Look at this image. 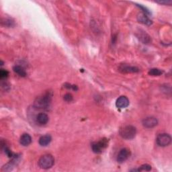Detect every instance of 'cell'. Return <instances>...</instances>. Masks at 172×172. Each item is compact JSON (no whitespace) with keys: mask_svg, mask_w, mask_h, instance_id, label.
<instances>
[{"mask_svg":"<svg viewBox=\"0 0 172 172\" xmlns=\"http://www.w3.org/2000/svg\"><path fill=\"white\" fill-rule=\"evenodd\" d=\"M136 5H137V7H139V8H140V9H141L142 10H143V14H146V15H150V14H151V13H150V12H149V10L146 8V7H144V6H143L142 5H139V4H137V3H136Z\"/></svg>","mask_w":172,"mask_h":172,"instance_id":"e0dca14e","label":"cell"},{"mask_svg":"<svg viewBox=\"0 0 172 172\" xmlns=\"http://www.w3.org/2000/svg\"><path fill=\"white\" fill-rule=\"evenodd\" d=\"M52 95L50 92H47L41 97L36 99L34 106L38 109H46L49 107L51 102Z\"/></svg>","mask_w":172,"mask_h":172,"instance_id":"6da1fadb","label":"cell"},{"mask_svg":"<svg viewBox=\"0 0 172 172\" xmlns=\"http://www.w3.org/2000/svg\"><path fill=\"white\" fill-rule=\"evenodd\" d=\"M163 73V71L159 69H156V68H154V69H150L149 71V74L151 76H159L161 74Z\"/></svg>","mask_w":172,"mask_h":172,"instance_id":"9a60e30c","label":"cell"},{"mask_svg":"<svg viewBox=\"0 0 172 172\" xmlns=\"http://www.w3.org/2000/svg\"><path fill=\"white\" fill-rule=\"evenodd\" d=\"M8 75H9V73L7 70L2 69L1 71H0V77H1V79L7 78L8 77Z\"/></svg>","mask_w":172,"mask_h":172,"instance_id":"ac0fdd59","label":"cell"},{"mask_svg":"<svg viewBox=\"0 0 172 172\" xmlns=\"http://www.w3.org/2000/svg\"><path fill=\"white\" fill-rule=\"evenodd\" d=\"M157 145L160 147H166L169 145L171 141V138L170 135L166 133H162L160 134L157 137Z\"/></svg>","mask_w":172,"mask_h":172,"instance_id":"5b68a950","label":"cell"},{"mask_svg":"<svg viewBox=\"0 0 172 172\" xmlns=\"http://www.w3.org/2000/svg\"><path fill=\"white\" fill-rule=\"evenodd\" d=\"M55 163V159L51 155L47 154L42 156L38 161V166L42 169L48 170L51 168Z\"/></svg>","mask_w":172,"mask_h":172,"instance_id":"7a4b0ae2","label":"cell"},{"mask_svg":"<svg viewBox=\"0 0 172 172\" xmlns=\"http://www.w3.org/2000/svg\"><path fill=\"white\" fill-rule=\"evenodd\" d=\"M158 121L154 117H147L143 120V124L145 128H151L157 125Z\"/></svg>","mask_w":172,"mask_h":172,"instance_id":"52a82bcc","label":"cell"},{"mask_svg":"<svg viewBox=\"0 0 172 172\" xmlns=\"http://www.w3.org/2000/svg\"><path fill=\"white\" fill-rule=\"evenodd\" d=\"M129 105V100L126 96H120L118 98L116 102V106L118 108L123 109L126 108Z\"/></svg>","mask_w":172,"mask_h":172,"instance_id":"ba28073f","label":"cell"},{"mask_svg":"<svg viewBox=\"0 0 172 172\" xmlns=\"http://www.w3.org/2000/svg\"><path fill=\"white\" fill-rule=\"evenodd\" d=\"M130 150L127 148L122 149L117 156V161L119 163H123L126 161L130 156Z\"/></svg>","mask_w":172,"mask_h":172,"instance_id":"8992f818","label":"cell"},{"mask_svg":"<svg viewBox=\"0 0 172 172\" xmlns=\"http://www.w3.org/2000/svg\"><path fill=\"white\" fill-rule=\"evenodd\" d=\"M51 137L49 135L42 136V137L39 139V144L42 147H46L50 144V143L51 142Z\"/></svg>","mask_w":172,"mask_h":172,"instance_id":"7c38bea8","label":"cell"},{"mask_svg":"<svg viewBox=\"0 0 172 172\" xmlns=\"http://www.w3.org/2000/svg\"><path fill=\"white\" fill-rule=\"evenodd\" d=\"M36 120H37V123L39 125H45L46 124H47V123L49 122V118L46 114L40 113L37 116Z\"/></svg>","mask_w":172,"mask_h":172,"instance_id":"9c48e42d","label":"cell"},{"mask_svg":"<svg viewBox=\"0 0 172 172\" xmlns=\"http://www.w3.org/2000/svg\"><path fill=\"white\" fill-rule=\"evenodd\" d=\"M151 170V166H149L148 164H145V165H143L141 167H140L139 169L137 170H134L133 171H149Z\"/></svg>","mask_w":172,"mask_h":172,"instance_id":"2e32d148","label":"cell"},{"mask_svg":"<svg viewBox=\"0 0 172 172\" xmlns=\"http://www.w3.org/2000/svg\"><path fill=\"white\" fill-rule=\"evenodd\" d=\"M157 3H159L160 4H165V5H171L172 3L171 1H159L157 2Z\"/></svg>","mask_w":172,"mask_h":172,"instance_id":"44dd1931","label":"cell"},{"mask_svg":"<svg viewBox=\"0 0 172 172\" xmlns=\"http://www.w3.org/2000/svg\"><path fill=\"white\" fill-rule=\"evenodd\" d=\"M13 69H14V72H15L16 74L18 75L19 76L22 77H24L26 76L27 73L26 72V71H25V69H24L22 67L19 66V65H16V66L14 67Z\"/></svg>","mask_w":172,"mask_h":172,"instance_id":"5bb4252c","label":"cell"},{"mask_svg":"<svg viewBox=\"0 0 172 172\" xmlns=\"http://www.w3.org/2000/svg\"><path fill=\"white\" fill-rule=\"evenodd\" d=\"M137 134L136 128L131 125H127L120 129V135L124 139L131 140L134 139Z\"/></svg>","mask_w":172,"mask_h":172,"instance_id":"3957f363","label":"cell"},{"mask_svg":"<svg viewBox=\"0 0 172 172\" xmlns=\"http://www.w3.org/2000/svg\"><path fill=\"white\" fill-rule=\"evenodd\" d=\"M3 150H4V152L6 153V155L8 157H14V154L12 153V151H11L10 149L8 147L4 146V149H3Z\"/></svg>","mask_w":172,"mask_h":172,"instance_id":"d6986e66","label":"cell"},{"mask_svg":"<svg viewBox=\"0 0 172 172\" xmlns=\"http://www.w3.org/2000/svg\"><path fill=\"white\" fill-rule=\"evenodd\" d=\"M107 146L108 140L106 139H103L101 141L93 143L92 145V149L95 153H100L107 147Z\"/></svg>","mask_w":172,"mask_h":172,"instance_id":"277c9868","label":"cell"},{"mask_svg":"<svg viewBox=\"0 0 172 172\" xmlns=\"http://www.w3.org/2000/svg\"><path fill=\"white\" fill-rule=\"evenodd\" d=\"M120 71H123V73H136L139 71L138 68L128 65H122L120 67Z\"/></svg>","mask_w":172,"mask_h":172,"instance_id":"4fadbf2b","label":"cell"},{"mask_svg":"<svg viewBox=\"0 0 172 172\" xmlns=\"http://www.w3.org/2000/svg\"><path fill=\"white\" fill-rule=\"evenodd\" d=\"M32 142V138L28 134H23L21 136L20 139V143L23 146H28Z\"/></svg>","mask_w":172,"mask_h":172,"instance_id":"8fae6325","label":"cell"},{"mask_svg":"<svg viewBox=\"0 0 172 172\" xmlns=\"http://www.w3.org/2000/svg\"><path fill=\"white\" fill-rule=\"evenodd\" d=\"M137 20L139 22L143 24L147 25V26H150L152 24V20H150L147 15H146L145 14H140L137 17Z\"/></svg>","mask_w":172,"mask_h":172,"instance_id":"30bf717a","label":"cell"},{"mask_svg":"<svg viewBox=\"0 0 172 172\" xmlns=\"http://www.w3.org/2000/svg\"><path fill=\"white\" fill-rule=\"evenodd\" d=\"M64 100L68 102H71L73 100V96L70 94H67L64 96Z\"/></svg>","mask_w":172,"mask_h":172,"instance_id":"ffe728a7","label":"cell"}]
</instances>
